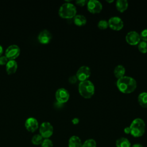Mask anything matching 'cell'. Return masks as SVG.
<instances>
[{
	"instance_id": "24",
	"label": "cell",
	"mask_w": 147,
	"mask_h": 147,
	"mask_svg": "<svg viewBox=\"0 0 147 147\" xmlns=\"http://www.w3.org/2000/svg\"><path fill=\"white\" fill-rule=\"evenodd\" d=\"M108 26H109L108 21H107L106 20H100L98 23V27L100 29H102V30L106 29L108 28Z\"/></svg>"
},
{
	"instance_id": "31",
	"label": "cell",
	"mask_w": 147,
	"mask_h": 147,
	"mask_svg": "<svg viewBox=\"0 0 147 147\" xmlns=\"http://www.w3.org/2000/svg\"><path fill=\"white\" fill-rule=\"evenodd\" d=\"M124 133L126 134H130V129L129 127H126L125 129H124Z\"/></svg>"
},
{
	"instance_id": "15",
	"label": "cell",
	"mask_w": 147,
	"mask_h": 147,
	"mask_svg": "<svg viewBox=\"0 0 147 147\" xmlns=\"http://www.w3.org/2000/svg\"><path fill=\"white\" fill-rule=\"evenodd\" d=\"M82 142L81 139L77 136H71L68 142V147H82Z\"/></svg>"
},
{
	"instance_id": "4",
	"label": "cell",
	"mask_w": 147,
	"mask_h": 147,
	"mask_svg": "<svg viewBox=\"0 0 147 147\" xmlns=\"http://www.w3.org/2000/svg\"><path fill=\"white\" fill-rule=\"evenodd\" d=\"M76 6L69 2H66L62 4L59 9V15L63 18L69 19L74 18L76 15Z\"/></svg>"
},
{
	"instance_id": "23",
	"label": "cell",
	"mask_w": 147,
	"mask_h": 147,
	"mask_svg": "<svg viewBox=\"0 0 147 147\" xmlns=\"http://www.w3.org/2000/svg\"><path fill=\"white\" fill-rule=\"evenodd\" d=\"M138 49L139 51L142 53H145L147 52V42L146 41H140L138 44Z\"/></svg>"
},
{
	"instance_id": "6",
	"label": "cell",
	"mask_w": 147,
	"mask_h": 147,
	"mask_svg": "<svg viewBox=\"0 0 147 147\" xmlns=\"http://www.w3.org/2000/svg\"><path fill=\"white\" fill-rule=\"evenodd\" d=\"M20 53V47L16 44L9 45L5 50V56L9 60H14Z\"/></svg>"
},
{
	"instance_id": "18",
	"label": "cell",
	"mask_w": 147,
	"mask_h": 147,
	"mask_svg": "<svg viewBox=\"0 0 147 147\" xmlns=\"http://www.w3.org/2000/svg\"><path fill=\"white\" fill-rule=\"evenodd\" d=\"M74 22L76 25L82 26L86 24L87 19L85 16L81 14H78L74 17Z\"/></svg>"
},
{
	"instance_id": "8",
	"label": "cell",
	"mask_w": 147,
	"mask_h": 147,
	"mask_svg": "<svg viewBox=\"0 0 147 147\" xmlns=\"http://www.w3.org/2000/svg\"><path fill=\"white\" fill-rule=\"evenodd\" d=\"M55 97L58 103L63 104L67 102L69 98V94L65 88H60L55 93Z\"/></svg>"
},
{
	"instance_id": "26",
	"label": "cell",
	"mask_w": 147,
	"mask_h": 147,
	"mask_svg": "<svg viewBox=\"0 0 147 147\" xmlns=\"http://www.w3.org/2000/svg\"><path fill=\"white\" fill-rule=\"evenodd\" d=\"M140 38L144 41H147V29L142 30L140 34Z\"/></svg>"
},
{
	"instance_id": "30",
	"label": "cell",
	"mask_w": 147,
	"mask_h": 147,
	"mask_svg": "<svg viewBox=\"0 0 147 147\" xmlns=\"http://www.w3.org/2000/svg\"><path fill=\"white\" fill-rule=\"evenodd\" d=\"M79 122V119L78 118H74L72 119V123L74 125H77Z\"/></svg>"
},
{
	"instance_id": "20",
	"label": "cell",
	"mask_w": 147,
	"mask_h": 147,
	"mask_svg": "<svg viewBox=\"0 0 147 147\" xmlns=\"http://www.w3.org/2000/svg\"><path fill=\"white\" fill-rule=\"evenodd\" d=\"M138 102L139 105L144 108H147V92H142L138 96Z\"/></svg>"
},
{
	"instance_id": "3",
	"label": "cell",
	"mask_w": 147,
	"mask_h": 147,
	"mask_svg": "<svg viewBox=\"0 0 147 147\" xmlns=\"http://www.w3.org/2000/svg\"><path fill=\"white\" fill-rule=\"evenodd\" d=\"M78 91L83 98L88 99L91 98L94 94L95 87L91 81L87 80L79 83Z\"/></svg>"
},
{
	"instance_id": "16",
	"label": "cell",
	"mask_w": 147,
	"mask_h": 147,
	"mask_svg": "<svg viewBox=\"0 0 147 147\" xmlns=\"http://www.w3.org/2000/svg\"><path fill=\"white\" fill-rule=\"evenodd\" d=\"M128 2L126 0H118L116 1V8L119 12H124L128 7Z\"/></svg>"
},
{
	"instance_id": "21",
	"label": "cell",
	"mask_w": 147,
	"mask_h": 147,
	"mask_svg": "<svg viewBox=\"0 0 147 147\" xmlns=\"http://www.w3.org/2000/svg\"><path fill=\"white\" fill-rule=\"evenodd\" d=\"M44 138L40 134H36L34 135L32 138V143L34 145H41Z\"/></svg>"
},
{
	"instance_id": "28",
	"label": "cell",
	"mask_w": 147,
	"mask_h": 147,
	"mask_svg": "<svg viewBox=\"0 0 147 147\" xmlns=\"http://www.w3.org/2000/svg\"><path fill=\"white\" fill-rule=\"evenodd\" d=\"M78 80V79L77 77L76 76V75H72V76H70L68 79L69 82L71 84H75Z\"/></svg>"
},
{
	"instance_id": "9",
	"label": "cell",
	"mask_w": 147,
	"mask_h": 147,
	"mask_svg": "<svg viewBox=\"0 0 147 147\" xmlns=\"http://www.w3.org/2000/svg\"><path fill=\"white\" fill-rule=\"evenodd\" d=\"M91 74L90 68L86 65H83L80 67L76 72V76L77 77L78 80L83 82L87 80L90 77Z\"/></svg>"
},
{
	"instance_id": "29",
	"label": "cell",
	"mask_w": 147,
	"mask_h": 147,
	"mask_svg": "<svg viewBox=\"0 0 147 147\" xmlns=\"http://www.w3.org/2000/svg\"><path fill=\"white\" fill-rule=\"evenodd\" d=\"M87 1L86 0H78L75 2L76 4L78 5V6H84L85 5H87Z\"/></svg>"
},
{
	"instance_id": "25",
	"label": "cell",
	"mask_w": 147,
	"mask_h": 147,
	"mask_svg": "<svg viewBox=\"0 0 147 147\" xmlns=\"http://www.w3.org/2000/svg\"><path fill=\"white\" fill-rule=\"evenodd\" d=\"M41 146V147H53V144L49 138H45L43 140Z\"/></svg>"
},
{
	"instance_id": "27",
	"label": "cell",
	"mask_w": 147,
	"mask_h": 147,
	"mask_svg": "<svg viewBox=\"0 0 147 147\" xmlns=\"http://www.w3.org/2000/svg\"><path fill=\"white\" fill-rule=\"evenodd\" d=\"M8 61H9V59L7 58V57L5 55H2L0 56V65H6Z\"/></svg>"
},
{
	"instance_id": "14",
	"label": "cell",
	"mask_w": 147,
	"mask_h": 147,
	"mask_svg": "<svg viewBox=\"0 0 147 147\" xmlns=\"http://www.w3.org/2000/svg\"><path fill=\"white\" fill-rule=\"evenodd\" d=\"M6 65V71L8 74H12L16 72L17 69L18 64L15 60H9Z\"/></svg>"
},
{
	"instance_id": "34",
	"label": "cell",
	"mask_w": 147,
	"mask_h": 147,
	"mask_svg": "<svg viewBox=\"0 0 147 147\" xmlns=\"http://www.w3.org/2000/svg\"><path fill=\"white\" fill-rule=\"evenodd\" d=\"M106 2H108V3H111V2H113L114 1H113V0H111V1H106Z\"/></svg>"
},
{
	"instance_id": "33",
	"label": "cell",
	"mask_w": 147,
	"mask_h": 147,
	"mask_svg": "<svg viewBox=\"0 0 147 147\" xmlns=\"http://www.w3.org/2000/svg\"><path fill=\"white\" fill-rule=\"evenodd\" d=\"M3 53V47L0 44V56H2Z\"/></svg>"
},
{
	"instance_id": "7",
	"label": "cell",
	"mask_w": 147,
	"mask_h": 147,
	"mask_svg": "<svg viewBox=\"0 0 147 147\" xmlns=\"http://www.w3.org/2000/svg\"><path fill=\"white\" fill-rule=\"evenodd\" d=\"M109 27L114 30H120L123 27V22L122 19L117 16L111 17L108 21Z\"/></svg>"
},
{
	"instance_id": "32",
	"label": "cell",
	"mask_w": 147,
	"mask_h": 147,
	"mask_svg": "<svg viewBox=\"0 0 147 147\" xmlns=\"http://www.w3.org/2000/svg\"><path fill=\"white\" fill-rule=\"evenodd\" d=\"M131 147H144L143 145H142L141 144H138V143H136L134 144L133 145H132L131 146Z\"/></svg>"
},
{
	"instance_id": "13",
	"label": "cell",
	"mask_w": 147,
	"mask_h": 147,
	"mask_svg": "<svg viewBox=\"0 0 147 147\" xmlns=\"http://www.w3.org/2000/svg\"><path fill=\"white\" fill-rule=\"evenodd\" d=\"M37 38L40 43L48 44L52 39V34L48 30L44 29L39 33Z\"/></svg>"
},
{
	"instance_id": "11",
	"label": "cell",
	"mask_w": 147,
	"mask_h": 147,
	"mask_svg": "<svg viewBox=\"0 0 147 147\" xmlns=\"http://www.w3.org/2000/svg\"><path fill=\"white\" fill-rule=\"evenodd\" d=\"M126 41L130 45H136L138 44L140 42V36L136 31H130L129 32L125 37Z\"/></svg>"
},
{
	"instance_id": "5",
	"label": "cell",
	"mask_w": 147,
	"mask_h": 147,
	"mask_svg": "<svg viewBox=\"0 0 147 147\" xmlns=\"http://www.w3.org/2000/svg\"><path fill=\"white\" fill-rule=\"evenodd\" d=\"M53 133V127L49 122H43L39 126V134L44 139L49 138Z\"/></svg>"
},
{
	"instance_id": "10",
	"label": "cell",
	"mask_w": 147,
	"mask_h": 147,
	"mask_svg": "<svg viewBox=\"0 0 147 147\" xmlns=\"http://www.w3.org/2000/svg\"><path fill=\"white\" fill-rule=\"evenodd\" d=\"M87 8L91 13H99L102 9V5L99 1L90 0L87 3Z\"/></svg>"
},
{
	"instance_id": "1",
	"label": "cell",
	"mask_w": 147,
	"mask_h": 147,
	"mask_svg": "<svg viewBox=\"0 0 147 147\" xmlns=\"http://www.w3.org/2000/svg\"><path fill=\"white\" fill-rule=\"evenodd\" d=\"M117 86L120 92L123 94L133 92L137 87L136 80L130 76H124L117 81Z\"/></svg>"
},
{
	"instance_id": "19",
	"label": "cell",
	"mask_w": 147,
	"mask_h": 147,
	"mask_svg": "<svg viewBox=\"0 0 147 147\" xmlns=\"http://www.w3.org/2000/svg\"><path fill=\"white\" fill-rule=\"evenodd\" d=\"M125 68L122 65H118L116 66L114 70V74L117 79H119L125 76Z\"/></svg>"
},
{
	"instance_id": "12",
	"label": "cell",
	"mask_w": 147,
	"mask_h": 147,
	"mask_svg": "<svg viewBox=\"0 0 147 147\" xmlns=\"http://www.w3.org/2000/svg\"><path fill=\"white\" fill-rule=\"evenodd\" d=\"M38 122L34 117H29L25 122V127L30 132H34L38 128Z\"/></svg>"
},
{
	"instance_id": "22",
	"label": "cell",
	"mask_w": 147,
	"mask_h": 147,
	"mask_svg": "<svg viewBox=\"0 0 147 147\" xmlns=\"http://www.w3.org/2000/svg\"><path fill=\"white\" fill-rule=\"evenodd\" d=\"M82 147H96V142L94 139L89 138L82 144Z\"/></svg>"
},
{
	"instance_id": "2",
	"label": "cell",
	"mask_w": 147,
	"mask_h": 147,
	"mask_svg": "<svg viewBox=\"0 0 147 147\" xmlns=\"http://www.w3.org/2000/svg\"><path fill=\"white\" fill-rule=\"evenodd\" d=\"M130 134L136 138L142 137L145 132V123L143 119L140 118L134 119L130 126Z\"/></svg>"
},
{
	"instance_id": "17",
	"label": "cell",
	"mask_w": 147,
	"mask_h": 147,
	"mask_svg": "<svg viewBox=\"0 0 147 147\" xmlns=\"http://www.w3.org/2000/svg\"><path fill=\"white\" fill-rule=\"evenodd\" d=\"M116 147H131V143L129 140L125 137H121L115 141Z\"/></svg>"
}]
</instances>
